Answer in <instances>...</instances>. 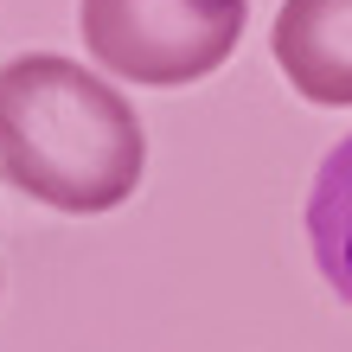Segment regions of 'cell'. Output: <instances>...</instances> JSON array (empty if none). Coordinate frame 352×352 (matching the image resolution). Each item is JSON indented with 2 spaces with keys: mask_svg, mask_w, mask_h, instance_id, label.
Instances as JSON below:
<instances>
[{
  "mask_svg": "<svg viewBox=\"0 0 352 352\" xmlns=\"http://www.w3.org/2000/svg\"><path fill=\"white\" fill-rule=\"evenodd\" d=\"M148 173L141 116L77 58L26 52L0 65V179L71 218L135 199Z\"/></svg>",
  "mask_w": 352,
  "mask_h": 352,
  "instance_id": "1",
  "label": "cell"
},
{
  "mask_svg": "<svg viewBox=\"0 0 352 352\" xmlns=\"http://www.w3.org/2000/svg\"><path fill=\"white\" fill-rule=\"evenodd\" d=\"M243 13L250 0H84L77 32L96 71L179 90L224 71V58L243 38Z\"/></svg>",
  "mask_w": 352,
  "mask_h": 352,
  "instance_id": "2",
  "label": "cell"
},
{
  "mask_svg": "<svg viewBox=\"0 0 352 352\" xmlns=\"http://www.w3.org/2000/svg\"><path fill=\"white\" fill-rule=\"evenodd\" d=\"M307 243H314V263L327 288L352 307V135L340 148H327L314 192H307Z\"/></svg>",
  "mask_w": 352,
  "mask_h": 352,
  "instance_id": "4",
  "label": "cell"
},
{
  "mask_svg": "<svg viewBox=\"0 0 352 352\" xmlns=\"http://www.w3.org/2000/svg\"><path fill=\"white\" fill-rule=\"evenodd\" d=\"M269 52L295 96L320 109H352V0H282Z\"/></svg>",
  "mask_w": 352,
  "mask_h": 352,
  "instance_id": "3",
  "label": "cell"
}]
</instances>
